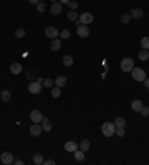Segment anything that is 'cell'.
Segmentation results:
<instances>
[{
	"instance_id": "1",
	"label": "cell",
	"mask_w": 149,
	"mask_h": 165,
	"mask_svg": "<svg viewBox=\"0 0 149 165\" xmlns=\"http://www.w3.org/2000/svg\"><path fill=\"white\" fill-rule=\"evenodd\" d=\"M115 131H116V126H115L113 122H105V124L102 125V132H103L105 137L115 135Z\"/></svg>"
},
{
	"instance_id": "2",
	"label": "cell",
	"mask_w": 149,
	"mask_h": 165,
	"mask_svg": "<svg viewBox=\"0 0 149 165\" xmlns=\"http://www.w3.org/2000/svg\"><path fill=\"white\" fill-rule=\"evenodd\" d=\"M130 73H131V76H133V79H134L136 82H143V81L146 79L145 70H143V69H140V67H134Z\"/></svg>"
},
{
	"instance_id": "3",
	"label": "cell",
	"mask_w": 149,
	"mask_h": 165,
	"mask_svg": "<svg viewBox=\"0 0 149 165\" xmlns=\"http://www.w3.org/2000/svg\"><path fill=\"white\" fill-rule=\"evenodd\" d=\"M121 69H122V72L130 73V72L134 69V60H133V58H130V57L124 58V60L121 61Z\"/></svg>"
},
{
	"instance_id": "4",
	"label": "cell",
	"mask_w": 149,
	"mask_h": 165,
	"mask_svg": "<svg viewBox=\"0 0 149 165\" xmlns=\"http://www.w3.org/2000/svg\"><path fill=\"white\" fill-rule=\"evenodd\" d=\"M76 33H78L79 37L85 39V37L90 36V28H88V25H85V24H79L78 28H76Z\"/></svg>"
},
{
	"instance_id": "5",
	"label": "cell",
	"mask_w": 149,
	"mask_h": 165,
	"mask_svg": "<svg viewBox=\"0 0 149 165\" xmlns=\"http://www.w3.org/2000/svg\"><path fill=\"white\" fill-rule=\"evenodd\" d=\"M79 21H81V24L88 25V24H91V22L94 21V15H93L91 12H84V13L79 16Z\"/></svg>"
},
{
	"instance_id": "6",
	"label": "cell",
	"mask_w": 149,
	"mask_h": 165,
	"mask_svg": "<svg viewBox=\"0 0 149 165\" xmlns=\"http://www.w3.org/2000/svg\"><path fill=\"white\" fill-rule=\"evenodd\" d=\"M42 83H39L37 81H35V82H32V83H29V92L30 94H35V95H37L40 91H42Z\"/></svg>"
},
{
	"instance_id": "7",
	"label": "cell",
	"mask_w": 149,
	"mask_h": 165,
	"mask_svg": "<svg viewBox=\"0 0 149 165\" xmlns=\"http://www.w3.org/2000/svg\"><path fill=\"white\" fill-rule=\"evenodd\" d=\"M45 36L52 40V39H57V37L60 36V33H58V30H57L55 27H46V28H45Z\"/></svg>"
},
{
	"instance_id": "8",
	"label": "cell",
	"mask_w": 149,
	"mask_h": 165,
	"mask_svg": "<svg viewBox=\"0 0 149 165\" xmlns=\"http://www.w3.org/2000/svg\"><path fill=\"white\" fill-rule=\"evenodd\" d=\"M0 159H2V162H3L5 165L14 164V155H12L11 152H3L2 156H0Z\"/></svg>"
},
{
	"instance_id": "9",
	"label": "cell",
	"mask_w": 149,
	"mask_h": 165,
	"mask_svg": "<svg viewBox=\"0 0 149 165\" xmlns=\"http://www.w3.org/2000/svg\"><path fill=\"white\" fill-rule=\"evenodd\" d=\"M43 115L39 112V110H32V113H30V119L33 121V124H40L42 121H43Z\"/></svg>"
},
{
	"instance_id": "10",
	"label": "cell",
	"mask_w": 149,
	"mask_h": 165,
	"mask_svg": "<svg viewBox=\"0 0 149 165\" xmlns=\"http://www.w3.org/2000/svg\"><path fill=\"white\" fill-rule=\"evenodd\" d=\"M61 12H63V3L54 1V3L51 4V13H52V15H60Z\"/></svg>"
},
{
	"instance_id": "11",
	"label": "cell",
	"mask_w": 149,
	"mask_h": 165,
	"mask_svg": "<svg viewBox=\"0 0 149 165\" xmlns=\"http://www.w3.org/2000/svg\"><path fill=\"white\" fill-rule=\"evenodd\" d=\"M43 132V129H42V125L40 124H33L30 126V134L33 135V137H37V135H40Z\"/></svg>"
},
{
	"instance_id": "12",
	"label": "cell",
	"mask_w": 149,
	"mask_h": 165,
	"mask_svg": "<svg viewBox=\"0 0 149 165\" xmlns=\"http://www.w3.org/2000/svg\"><path fill=\"white\" fill-rule=\"evenodd\" d=\"M78 149H79V146H78L74 141H72V140L64 143V150H66V152H72V153H74V150H78Z\"/></svg>"
},
{
	"instance_id": "13",
	"label": "cell",
	"mask_w": 149,
	"mask_h": 165,
	"mask_svg": "<svg viewBox=\"0 0 149 165\" xmlns=\"http://www.w3.org/2000/svg\"><path fill=\"white\" fill-rule=\"evenodd\" d=\"M21 72H23L21 63H14V64H11V73H12V75L18 76V75H21Z\"/></svg>"
},
{
	"instance_id": "14",
	"label": "cell",
	"mask_w": 149,
	"mask_h": 165,
	"mask_svg": "<svg viewBox=\"0 0 149 165\" xmlns=\"http://www.w3.org/2000/svg\"><path fill=\"white\" fill-rule=\"evenodd\" d=\"M143 15H145L143 9H140V7H134V9H131V18H134V19H140V18H143Z\"/></svg>"
},
{
	"instance_id": "15",
	"label": "cell",
	"mask_w": 149,
	"mask_h": 165,
	"mask_svg": "<svg viewBox=\"0 0 149 165\" xmlns=\"http://www.w3.org/2000/svg\"><path fill=\"white\" fill-rule=\"evenodd\" d=\"M142 107H143V101L142 100H133V103H131V110L133 112L139 113L142 110Z\"/></svg>"
},
{
	"instance_id": "16",
	"label": "cell",
	"mask_w": 149,
	"mask_h": 165,
	"mask_svg": "<svg viewBox=\"0 0 149 165\" xmlns=\"http://www.w3.org/2000/svg\"><path fill=\"white\" fill-rule=\"evenodd\" d=\"M40 125H42V129H43V131L51 132V129H52V124H51V121H49L48 118H43V121L40 122Z\"/></svg>"
},
{
	"instance_id": "17",
	"label": "cell",
	"mask_w": 149,
	"mask_h": 165,
	"mask_svg": "<svg viewBox=\"0 0 149 165\" xmlns=\"http://www.w3.org/2000/svg\"><path fill=\"white\" fill-rule=\"evenodd\" d=\"M49 48H51V51L57 52V51L61 48V40H60V39H52V40H51V46H49Z\"/></svg>"
},
{
	"instance_id": "18",
	"label": "cell",
	"mask_w": 149,
	"mask_h": 165,
	"mask_svg": "<svg viewBox=\"0 0 149 165\" xmlns=\"http://www.w3.org/2000/svg\"><path fill=\"white\" fill-rule=\"evenodd\" d=\"M54 83H55V86H58V88H63V86L67 83V78H66V76H58V78L54 81Z\"/></svg>"
},
{
	"instance_id": "19",
	"label": "cell",
	"mask_w": 149,
	"mask_h": 165,
	"mask_svg": "<svg viewBox=\"0 0 149 165\" xmlns=\"http://www.w3.org/2000/svg\"><path fill=\"white\" fill-rule=\"evenodd\" d=\"M84 159H85V152H82L81 149L74 150V161L76 162H82Z\"/></svg>"
},
{
	"instance_id": "20",
	"label": "cell",
	"mask_w": 149,
	"mask_h": 165,
	"mask_svg": "<svg viewBox=\"0 0 149 165\" xmlns=\"http://www.w3.org/2000/svg\"><path fill=\"white\" fill-rule=\"evenodd\" d=\"M63 66H66V67H72V66H73V58H72V55H64V57H63Z\"/></svg>"
},
{
	"instance_id": "21",
	"label": "cell",
	"mask_w": 149,
	"mask_h": 165,
	"mask_svg": "<svg viewBox=\"0 0 149 165\" xmlns=\"http://www.w3.org/2000/svg\"><path fill=\"white\" fill-rule=\"evenodd\" d=\"M90 147H91V143H90L88 140H84V141L79 144V149H81L82 152H88V150H90Z\"/></svg>"
},
{
	"instance_id": "22",
	"label": "cell",
	"mask_w": 149,
	"mask_h": 165,
	"mask_svg": "<svg viewBox=\"0 0 149 165\" xmlns=\"http://www.w3.org/2000/svg\"><path fill=\"white\" fill-rule=\"evenodd\" d=\"M139 60H140V61H146V60H149V51L148 49H142V51L139 52Z\"/></svg>"
},
{
	"instance_id": "23",
	"label": "cell",
	"mask_w": 149,
	"mask_h": 165,
	"mask_svg": "<svg viewBox=\"0 0 149 165\" xmlns=\"http://www.w3.org/2000/svg\"><path fill=\"white\" fill-rule=\"evenodd\" d=\"M113 124L116 128H119V126H122V128H125V119L122 118V116H119V118H116L115 121H113Z\"/></svg>"
},
{
	"instance_id": "24",
	"label": "cell",
	"mask_w": 149,
	"mask_h": 165,
	"mask_svg": "<svg viewBox=\"0 0 149 165\" xmlns=\"http://www.w3.org/2000/svg\"><path fill=\"white\" fill-rule=\"evenodd\" d=\"M0 97H2V100H3V101H9V100H11V91L3 89V91H2V94H0Z\"/></svg>"
},
{
	"instance_id": "25",
	"label": "cell",
	"mask_w": 149,
	"mask_h": 165,
	"mask_svg": "<svg viewBox=\"0 0 149 165\" xmlns=\"http://www.w3.org/2000/svg\"><path fill=\"white\" fill-rule=\"evenodd\" d=\"M33 162H35L36 165H42V164H43V156H42L40 153L33 155Z\"/></svg>"
},
{
	"instance_id": "26",
	"label": "cell",
	"mask_w": 149,
	"mask_h": 165,
	"mask_svg": "<svg viewBox=\"0 0 149 165\" xmlns=\"http://www.w3.org/2000/svg\"><path fill=\"white\" fill-rule=\"evenodd\" d=\"M51 95H52L54 98H58V97L61 95V88H58V86L52 88V89H51Z\"/></svg>"
},
{
	"instance_id": "27",
	"label": "cell",
	"mask_w": 149,
	"mask_h": 165,
	"mask_svg": "<svg viewBox=\"0 0 149 165\" xmlns=\"http://www.w3.org/2000/svg\"><path fill=\"white\" fill-rule=\"evenodd\" d=\"M67 18H69L70 21H78V18H79V16H78V12H74V10L70 9V10L67 12Z\"/></svg>"
},
{
	"instance_id": "28",
	"label": "cell",
	"mask_w": 149,
	"mask_h": 165,
	"mask_svg": "<svg viewBox=\"0 0 149 165\" xmlns=\"http://www.w3.org/2000/svg\"><path fill=\"white\" fill-rule=\"evenodd\" d=\"M130 21H131V13H122L121 22H122V24H128Z\"/></svg>"
},
{
	"instance_id": "29",
	"label": "cell",
	"mask_w": 149,
	"mask_h": 165,
	"mask_svg": "<svg viewBox=\"0 0 149 165\" xmlns=\"http://www.w3.org/2000/svg\"><path fill=\"white\" fill-rule=\"evenodd\" d=\"M36 7H37V12L39 13H43V12H46V4L43 3V1H39L36 4Z\"/></svg>"
},
{
	"instance_id": "30",
	"label": "cell",
	"mask_w": 149,
	"mask_h": 165,
	"mask_svg": "<svg viewBox=\"0 0 149 165\" xmlns=\"http://www.w3.org/2000/svg\"><path fill=\"white\" fill-rule=\"evenodd\" d=\"M140 46L143 49H149V36H145L142 40H140Z\"/></svg>"
},
{
	"instance_id": "31",
	"label": "cell",
	"mask_w": 149,
	"mask_h": 165,
	"mask_svg": "<svg viewBox=\"0 0 149 165\" xmlns=\"http://www.w3.org/2000/svg\"><path fill=\"white\" fill-rule=\"evenodd\" d=\"M15 36H17L18 39H23V37L26 36V31H24V28H17V30H15Z\"/></svg>"
},
{
	"instance_id": "32",
	"label": "cell",
	"mask_w": 149,
	"mask_h": 165,
	"mask_svg": "<svg viewBox=\"0 0 149 165\" xmlns=\"http://www.w3.org/2000/svg\"><path fill=\"white\" fill-rule=\"evenodd\" d=\"M60 37H61L63 40L69 39V37H70V30H63V31L60 33Z\"/></svg>"
},
{
	"instance_id": "33",
	"label": "cell",
	"mask_w": 149,
	"mask_h": 165,
	"mask_svg": "<svg viewBox=\"0 0 149 165\" xmlns=\"http://www.w3.org/2000/svg\"><path fill=\"white\" fill-rule=\"evenodd\" d=\"M52 85H54L52 79H43V82H42V86H45V88H51Z\"/></svg>"
},
{
	"instance_id": "34",
	"label": "cell",
	"mask_w": 149,
	"mask_h": 165,
	"mask_svg": "<svg viewBox=\"0 0 149 165\" xmlns=\"http://www.w3.org/2000/svg\"><path fill=\"white\" fill-rule=\"evenodd\" d=\"M115 134H116L118 137H124V135H125V128H122V126H119V128H116V131H115Z\"/></svg>"
},
{
	"instance_id": "35",
	"label": "cell",
	"mask_w": 149,
	"mask_h": 165,
	"mask_svg": "<svg viewBox=\"0 0 149 165\" xmlns=\"http://www.w3.org/2000/svg\"><path fill=\"white\" fill-rule=\"evenodd\" d=\"M67 6H69V7H70V9H72V10H76V9H78V6H79V4H78V1H72V0H70V1H69V4H67Z\"/></svg>"
},
{
	"instance_id": "36",
	"label": "cell",
	"mask_w": 149,
	"mask_h": 165,
	"mask_svg": "<svg viewBox=\"0 0 149 165\" xmlns=\"http://www.w3.org/2000/svg\"><path fill=\"white\" fill-rule=\"evenodd\" d=\"M139 113H140V115H143V116H148V115H149V107H145V106H143V107H142V110H140Z\"/></svg>"
},
{
	"instance_id": "37",
	"label": "cell",
	"mask_w": 149,
	"mask_h": 165,
	"mask_svg": "<svg viewBox=\"0 0 149 165\" xmlns=\"http://www.w3.org/2000/svg\"><path fill=\"white\" fill-rule=\"evenodd\" d=\"M43 164H45V165H55V161H52V159H48V161H43Z\"/></svg>"
},
{
	"instance_id": "38",
	"label": "cell",
	"mask_w": 149,
	"mask_h": 165,
	"mask_svg": "<svg viewBox=\"0 0 149 165\" xmlns=\"http://www.w3.org/2000/svg\"><path fill=\"white\" fill-rule=\"evenodd\" d=\"M14 164L15 165H24V161H21V159H14Z\"/></svg>"
},
{
	"instance_id": "39",
	"label": "cell",
	"mask_w": 149,
	"mask_h": 165,
	"mask_svg": "<svg viewBox=\"0 0 149 165\" xmlns=\"http://www.w3.org/2000/svg\"><path fill=\"white\" fill-rule=\"evenodd\" d=\"M143 83H145V88H146V89H149V78H146V79L143 81Z\"/></svg>"
},
{
	"instance_id": "40",
	"label": "cell",
	"mask_w": 149,
	"mask_h": 165,
	"mask_svg": "<svg viewBox=\"0 0 149 165\" xmlns=\"http://www.w3.org/2000/svg\"><path fill=\"white\" fill-rule=\"evenodd\" d=\"M40 0H29V3H32V4H37Z\"/></svg>"
},
{
	"instance_id": "41",
	"label": "cell",
	"mask_w": 149,
	"mask_h": 165,
	"mask_svg": "<svg viewBox=\"0 0 149 165\" xmlns=\"http://www.w3.org/2000/svg\"><path fill=\"white\" fill-rule=\"evenodd\" d=\"M69 1L70 0H60V3H63V4H69Z\"/></svg>"
},
{
	"instance_id": "42",
	"label": "cell",
	"mask_w": 149,
	"mask_h": 165,
	"mask_svg": "<svg viewBox=\"0 0 149 165\" xmlns=\"http://www.w3.org/2000/svg\"><path fill=\"white\" fill-rule=\"evenodd\" d=\"M51 1H52V3H54V1H57V0H51Z\"/></svg>"
},
{
	"instance_id": "43",
	"label": "cell",
	"mask_w": 149,
	"mask_h": 165,
	"mask_svg": "<svg viewBox=\"0 0 149 165\" xmlns=\"http://www.w3.org/2000/svg\"><path fill=\"white\" fill-rule=\"evenodd\" d=\"M148 51H149V49H148Z\"/></svg>"
}]
</instances>
